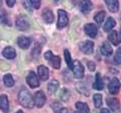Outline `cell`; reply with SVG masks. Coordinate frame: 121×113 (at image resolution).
Returning <instances> with one entry per match:
<instances>
[{
	"instance_id": "6da1fadb",
	"label": "cell",
	"mask_w": 121,
	"mask_h": 113,
	"mask_svg": "<svg viewBox=\"0 0 121 113\" xmlns=\"http://www.w3.org/2000/svg\"><path fill=\"white\" fill-rule=\"evenodd\" d=\"M18 102L23 107L27 108V109H32L33 108L34 105V100L32 97L31 93H30L29 90L24 88H22L18 93Z\"/></svg>"
},
{
	"instance_id": "7a4b0ae2",
	"label": "cell",
	"mask_w": 121,
	"mask_h": 113,
	"mask_svg": "<svg viewBox=\"0 0 121 113\" xmlns=\"http://www.w3.org/2000/svg\"><path fill=\"white\" fill-rule=\"evenodd\" d=\"M45 59L48 62V63L55 69H59L61 63V59L59 56H55L52 54L51 51H48L44 54Z\"/></svg>"
},
{
	"instance_id": "3957f363",
	"label": "cell",
	"mask_w": 121,
	"mask_h": 113,
	"mask_svg": "<svg viewBox=\"0 0 121 113\" xmlns=\"http://www.w3.org/2000/svg\"><path fill=\"white\" fill-rule=\"evenodd\" d=\"M15 25H16V27L21 31H26L30 26L28 18L23 14L19 15L17 17L16 21H15Z\"/></svg>"
},
{
	"instance_id": "277c9868",
	"label": "cell",
	"mask_w": 121,
	"mask_h": 113,
	"mask_svg": "<svg viewBox=\"0 0 121 113\" xmlns=\"http://www.w3.org/2000/svg\"><path fill=\"white\" fill-rule=\"evenodd\" d=\"M58 24H57V27H58V29H60L64 28L68 24L69 17H68L67 13L63 9H59L58 11Z\"/></svg>"
},
{
	"instance_id": "5b68a950",
	"label": "cell",
	"mask_w": 121,
	"mask_h": 113,
	"mask_svg": "<svg viewBox=\"0 0 121 113\" xmlns=\"http://www.w3.org/2000/svg\"><path fill=\"white\" fill-rule=\"evenodd\" d=\"M73 76L76 78L81 79L84 77L85 73V69L82 64L79 61V60H76L73 61Z\"/></svg>"
},
{
	"instance_id": "8992f818",
	"label": "cell",
	"mask_w": 121,
	"mask_h": 113,
	"mask_svg": "<svg viewBox=\"0 0 121 113\" xmlns=\"http://www.w3.org/2000/svg\"><path fill=\"white\" fill-rule=\"evenodd\" d=\"M79 49L85 54H92L94 50V42L92 41L86 40L79 44Z\"/></svg>"
},
{
	"instance_id": "52a82bcc",
	"label": "cell",
	"mask_w": 121,
	"mask_h": 113,
	"mask_svg": "<svg viewBox=\"0 0 121 113\" xmlns=\"http://www.w3.org/2000/svg\"><path fill=\"white\" fill-rule=\"evenodd\" d=\"M34 103L38 108H42L46 102V97L42 90H38L33 96Z\"/></svg>"
},
{
	"instance_id": "ba28073f",
	"label": "cell",
	"mask_w": 121,
	"mask_h": 113,
	"mask_svg": "<svg viewBox=\"0 0 121 113\" xmlns=\"http://www.w3.org/2000/svg\"><path fill=\"white\" fill-rule=\"evenodd\" d=\"M26 83H27V85L31 88H36L39 86V79H38L37 75L33 71H30L28 73L26 78Z\"/></svg>"
},
{
	"instance_id": "9c48e42d",
	"label": "cell",
	"mask_w": 121,
	"mask_h": 113,
	"mask_svg": "<svg viewBox=\"0 0 121 113\" xmlns=\"http://www.w3.org/2000/svg\"><path fill=\"white\" fill-rule=\"evenodd\" d=\"M121 84L119 81V79L114 77L112 80L110 81L108 85V90L109 93L112 94V95H115L119 93V90L120 89Z\"/></svg>"
},
{
	"instance_id": "30bf717a",
	"label": "cell",
	"mask_w": 121,
	"mask_h": 113,
	"mask_svg": "<svg viewBox=\"0 0 121 113\" xmlns=\"http://www.w3.org/2000/svg\"><path fill=\"white\" fill-rule=\"evenodd\" d=\"M106 103L113 112H117L120 111V104L118 99L114 97H108L106 100Z\"/></svg>"
},
{
	"instance_id": "8fae6325",
	"label": "cell",
	"mask_w": 121,
	"mask_h": 113,
	"mask_svg": "<svg viewBox=\"0 0 121 113\" xmlns=\"http://www.w3.org/2000/svg\"><path fill=\"white\" fill-rule=\"evenodd\" d=\"M42 17H43V20L46 23V24H52L55 20L54 14H53L52 11L49 8H45L43 10Z\"/></svg>"
},
{
	"instance_id": "7c38bea8",
	"label": "cell",
	"mask_w": 121,
	"mask_h": 113,
	"mask_svg": "<svg viewBox=\"0 0 121 113\" xmlns=\"http://www.w3.org/2000/svg\"><path fill=\"white\" fill-rule=\"evenodd\" d=\"M84 31L87 36L91 38H95L98 33V28L94 24H87L84 26Z\"/></svg>"
},
{
	"instance_id": "4fadbf2b",
	"label": "cell",
	"mask_w": 121,
	"mask_h": 113,
	"mask_svg": "<svg viewBox=\"0 0 121 113\" xmlns=\"http://www.w3.org/2000/svg\"><path fill=\"white\" fill-rule=\"evenodd\" d=\"M0 110L4 113H8L9 112V98L5 94H2L0 96Z\"/></svg>"
},
{
	"instance_id": "5bb4252c",
	"label": "cell",
	"mask_w": 121,
	"mask_h": 113,
	"mask_svg": "<svg viewBox=\"0 0 121 113\" xmlns=\"http://www.w3.org/2000/svg\"><path fill=\"white\" fill-rule=\"evenodd\" d=\"M38 75L41 80L46 81L49 78V70L48 68L44 65H40L38 66Z\"/></svg>"
},
{
	"instance_id": "9a60e30c",
	"label": "cell",
	"mask_w": 121,
	"mask_h": 113,
	"mask_svg": "<svg viewBox=\"0 0 121 113\" xmlns=\"http://www.w3.org/2000/svg\"><path fill=\"white\" fill-rule=\"evenodd\" d=\"M2 55L4 57H5L6 59L12 60L16 57V51L13 47L8 46L5 48L2 51Z\"/></svg>"
},
{
	"instance_id": "2e32d148",
	"label": "cell",
	"mask_w": 121,
	"mask_h": 113,
	"mask_svg": "<svg viewBox=\"0 0 121 113\" xmlns=\"http://www.w3.org/2000/svg\"><path fill=\"white\" fill-rule=\"evenodd\" d=\"M30 44H31V40L28 37L20 36L17 38V44L22 49H27Z\"/></svg>"
},
{
	"instance_id": "e0dca14e",
	"label": "cell",
	"mask_w": 121,
	"mask_h": 113,
	"mask_svg": "<svg viewBox=\"0 0 121 113\" xmlns=\"http://www.w3.org/2000/svg\"><path fill=\"white\" fill-rule=\"evenodd\" d=\"M106 3L109 11L112 13H117L119 11V2L117 0H105Z\"/></svg>"
},
{
	"instance_id": "ac0fdd59",
	"label": "cell",
	"mask_w": 121,
	"mask_h": 113,
	"mask_svg": "<svg viewBox=\"0 0 121 113\" xmlns=\"http://www.w3.org/2000/svg\"><path fill=\"white\" fill-rule=\"evenodd\" d=\"M101 53L103 56H109L112 54L113 53V48H111V44H110L108 41H104L102 44L101 47Z\"/></svg>"
},
{
	"instance_id": "d6986e66",
	"label": "cell",
	"mask_w": 121,
	"mask_h": 113,
	"mask_svg": "<svg viewBox=\"0 0 121 113\" xmlns=\"http://www.w3.org/2000/svg\"><path fill=\"white\" fill-rule=\"evenodd\" d=\"M92 87L94 89L98 90H101L104 88V82L103 80H102L101 75L99 73H96L95 75V82Z\"/></svg>"
},
{
	"instance_id": "ffe728a7",
	"label": "cell",
	"mask_w": 121,
	"mask_h": 113,
	"mask_svg": "<svg viewBox=\"0 0 121 113\" xmlns=\"http://www.w3.org/2000/svg\"><path fill=\"white\" fill-rule=\"evenodd\" d=\"M47 87H48L47 89H48V94H49V95H52V94H54L57 91V90L58 89L59 82L57 80L53 79V80H52L50 82L48 83Z\"/></svg>"
},
{
	"instance_id": "44dd1931",
	"label": "cell",
	"mask_w": 121,
	"mask_h": 113,
	"mask_svg": "<svg viewBox=\"0 0 121 113\" xmlns=\"http://www.w3.org/2000/svg\"><path fill=\"white\" fill-rule=\"evenodd\" d=\"M92 8V3L90 1H83L80 5V11L83 14H89Z\"/></svg>"
},
{
	"instance_id": "7402d4cb",
	"label": "cell",
	"mask_w": 121,
	"mask_h": 113,
	"mask_svg": "<svg viewBox=\"0 0 121 113\" xmlns=\"http://www.w3.org/2000/svg\"><path fill=\"white\" fill-rule=\"evenodd\" d=\"M116 24H117V23H116V20H114V19L111 17H108L107 21L105 22V24L104 25V28H103L104 31L110 32L116 26Z\"/></svg>"
},
{
	"instance_id": "603a6c76",
	"label": "cell",
	"mask_w": 121,
	"mask_h": 113,
	"mask_svg": "<svg viewBox=\"0 0 121 113\" xmlns=\"http://www.w3.org/2000/svg\"><path fill=\"white\" fill-rule=\"evenodd\" d=\"M75 105L79 113H89V108L87 103H82V102H77Z\"/></svg>"
},
{
	"instance_id": "cb8c5ba5",
	"label": "cell",
	"mask_w": 121,
	"mask_h": 113,
	"mask_svg": "<svg viewBox=\"0 0 121 113\" xmlns=\"http://www.w3.org/2000/svg\"><path fill=\"white\" fill-rule=\"evenodd\" d=\"M76 86H77V90L80 93L87 97L89 95V90L88 89V87H87L83 82H78Z\"/></svg>"
},
{
	"instance_id": "d4e9b609",
	"label": "cell",
	"mask_w": 121,
	"mask_h": 113,
	"mask_svg": "<svg viewBox=\"0 0 121 113\" xmlns=\"http://www.w3.org/2000/svg\"><path fill=\"white\" fill-rule=\"evenodd\" d=\"M108 39L111 41V43L117 46L120 43V39H119V37H118V34H117V32L116 30H113L111 32L109 33L108 35Z\"/></svg>"
},
{
	"instance_id": "484cf974",
	"label": "cell",
	"mask_w": 121,
	"mask_h": 113,
	"mask_svg": "<svg viewBox=\"0 0 121 113\" xmlns=\"http://www.w3.org/2000/svg\"><path fill=\"white\" fill-rule=\"evenodd\" d=\"M3 82L8 88H11L14 85V80L13 78V76L11 75V74H5L3 77Z\"/></svg>"
},
{
	"instance_id": "4316f807",
	"label": "cell",
	"mask_w": 121,
	"mask_h": 113,
	"mask_svg": "<svg viewBox=\"0 0 121 113\" xmlns=\"http://www.w3.org/2000/svg\"><path fill=\"white\" fill-rule=\"evenodd\" d=\"M64 59H65L66 63L70 69H73V61L71 59L70 56V51L67 50V49H65L64 51Z\"/></svg>"
},
{
	"instance_id": "83f0119b",
	"label": "cell",
	"mask_w": 121,
	"mask_h": 113,
	"mask_svg": "<svg viewBox=\"0 0 121 113\" xmlns=\"http://www.w3.org/2000/svg\"><path fill=\"white\" fill-rule=\"evenodd\" d=\"M0 23H2V24L6 26H11L10 19L5 11H2V12H0Z\"/></svg>"
},
{
	"instance_id": "f1b7e54d",
	"label": "cell",
	"mask_w": 121,
	"mask_h": 113,
	"mask_svg": "<svg viewBox=\"0 0 121 113\" xmlns=\"http://www.w3.org/2000/svg\"><path fill=\"white\" fill-rule=\"evenodd\" d=\"M60 100L64 102H66L67 100H69L70 97V91L67 88H63L61 90H60Z\"/></svg>"
},
{
	"instance_id": "f546056e",
	"label": "cell",
	"mask_w": 121,
	"mask_h": 113,
	"mask_svg": "<svg viewBox=\"0 0 121 113\" xmlns=\"http://www.w3.org/2000/svg\"><path fill=\"white\" fill-rule=\"evenodd\" d=\"M95 107L98 109L102 105V95L101 93H95L93 96Z\"/></svg>"
},
{
	"instance_id": "4dcf8cb0",
	"label": "cell",
	"mask_w": 121,
	"mask_h": 113,
	"mask_svg": "<svg viewBox=\"0 0 121 113\" xmlns=\"http://www.w3.org/2000/svg\"><path fill=\"white\" fill-rule=\"evenodd\" d=\"M104 17H105V11H101L95 15L94 20L95 21H96V23H98V24H101V23L104 21Z\"/></svg>"
},
{
	"instance_id": "1f68e13d",
	"label": "cell",
	"mask_w": 121,
	"mask_h": 113,
	"mask_svg": "<svg viewBox=\"0 0 121 113\" xmlns=\"http://www.w3.org/2000/svg\"><path fill=\"white\" fill-rule=\"evenodd\" d=\"M41 50H42V46L39 43H36L35 45H34V47L32 49V52L31 54L33 56H37L40 54L41 52Z\"/></svg>"
},
{
	"instance_id": "d6a6232c",
	"label": "cell",
	"mask_w": 121,
	"mask_h": 113,
	"mask_svg": "<svg viewBox=\"0 0 121 113\" xmlns=\"http://www.w3.org/2000/svg\"><path fill=\"white\" fill-rule=\"evenodd\" d=\"M113 60L117 64H121V48H117L114 57H113Z\"/></svg>"
},
{
	"instance_id": "836d02e7",
	"label": "cell",
	"mask_w": 121,
	"mask_h": 113,
	"mask_svg": "<svg viewBox=\"0 0 121 113\" xmlns=\"http://www.w3.org/2000/svg\"><path fill=\"white\" fill-rule=\"evenodd\" d=\"M51 106H52V109H53V111H54L55 113L59 112L62 109L61 105H60V103H58V102H55V103H53Z\"/></svg>"
},
{
	"instance_id": "e575fe53",
	"label": "cell",
	"mask_w": 121,
	"mask_h": 113,
	"mask_svg": "<svg viewBox=\"0 0 121 113\" xmlns=\"http://www.w3.org/2000/svg\"><path fill=\"white\" fill-rule=\"evenodd\" d=\"M30 3L31 6L35 9H39L41 5V2L40 1H30Z\"/></svg>"
},
{
	"instance_id": "d590c367",
	"label": "cell",
	"mask_w": 121,
	"mask_h": 113,
	"mask_svg": "<svg viewBox=\"0 0 121 113\" xmlns=\"http://www.w3.org/2000/svg\"><path fill=\"white\" fill-rule=\"evenodd\" d=\"M87 66H88V69H89V71L91 72H93L95 69V67H96V65L95 63L92 61H89L88 63H87Z\"/></svg>"
},
{
	"instance_id": "8d00e7d4",
	"label": "cell",
	"mask_w": 121,
	"mask_h": 113,
	"mask_svg": "<svg viewBox=\"0 0 121 113\" xmlns=\"http://www.w3.org/2000/svg\"><path fill=\"white\" fill-rule=\"evenodd\" d=\"M15 3H16V1H15V0H7L6 1L7 5L9 8H12L15 5Z\"/></svg>"
},
{
	"instance_id": "74e56055",
	"label": "cell",
	"mask_w": 121,
	"mask_h": 113,
	"mask_svg": "<svg viewBox=\"0 0 121 113\" xmlns=\"http://www.w3.org/2000/svg\"><path fill=\"white\" fill-rule=\"evenodd\" d=\"M101 113H111V112H110L108 109H102L101 110Z\"/></svg>"
},
{
	"instance_id": "f35d334b",
	"label": "cell",
	"mask_w": 121,
	"mask_h": 113,
	"mask_svg": "<svg viewBox=\"0 0 121 113\" xmlns=\"http://www.w3.org/2000/svg\"><path fill=\"white\" fill-rule=\"evenodd\" d=\"M59 113H68V110L67 108H62L61 110L59 112Z\"/></svg>"
},
{
	"instance_id": "ab89813d",
	"label": "cell",
	"mask_w": 121,
	"mask_h": 113,
	"mask_svg": "<svg viewBox=\"0 0 121 113\" xmlns=\"http://www.w3.org/2000/svg\"><path fill=\"white\" fill-rule=\"evenodd\" d=\"M15 113H24V112H23L22 110H21V109H19V110H17Z\"/></svg>"
},
{
	"instance_id": "60d3db41",
	"label": "cell",
	"mask_w": 121,
	"mask_h": 113,
	"mask_svg": "<svg viewBox=\"0 0 121 113\" xmlns=\"http://www.w3.org/2000/svg\"><path fill=\"white\" fill-rule=\"evenodd\" d=\"M120 39L121 41V29H120Z\"/></svg>"
},
{
	"instance_id": "b9f144b4",
	"label": "cell",
	"mask_w": 121,
	"mask_h": 113,
	"mask_svg": "<svg viewBox=\"0 0 121 113\" xmlns=\"http://www.w3.org/2000/svg\"><path fill=\"white\" fill-rule=\"evenodd\" d=\"M2 1H0V7L2 6Z\"/></svg>"
},
{
	"instance_id": "7bdbcfd3",
	"label": "cell",
	"mask_w": 121,
	"mask_h": 113,
	"mask_svg": "<svg viewBox=\"0 0 121 113\" xmlns=\"http://www.w3.org/2000/svg\"><path fill=\"white\" fill-rule=\"evenodd\" d=\"M74 113H79L78 112H74Z\"/></svg>"
}]
</instances>
